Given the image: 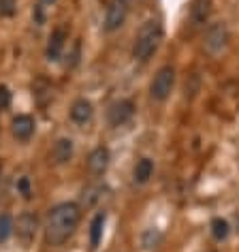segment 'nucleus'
<instances>
[{"label":"nucleus","mask_w":239,"mask_h":252,"mask_svg":"<svg viewBox=\"0 0 239 252\" xmlns=\"http://www.w3.org/2000/svg\"><path fill=\"white\" fill-rule=\"evenodd\" d=\"M81 218V210L77 203H60L47 216L45 239L49 246H62L75 233Z\"/></svg>","instance_id":"obj_1"},{"label":"nucleus","mask_w":239,"mask_h":252,"mask_svg":"<svg viewBox=\"0 0 239 252\" xmlns=\"http://www.w3.org/2000/svg\"><path fill=\"white\" fill-rule=\"evenodd\" d=\"M162 41V26L158 20H148L139 28V32L135 36V45H133V56L135 60L146 62L152 58V54L158 49Z\"/></svg>","instance_id":"obj_2"},{"label":"nucleus","mask_w":239,"mask_h":252,"mask_svg":"<svg viewBox=\"0 0 239 252\" xmlns=\"http://www.w3.org/2000/svg\"><path fill=\"white\" fill-rule=\"evenodd\" d=\"M173 84H175V68L173 66H162L156 77L149 86V94H152L154 100H167L169 94L173 90Z\"/></svg>","instance_id":"obj_3"},{"label":"nucleus","mask_w":239,"mask_h":252,"mask_svg":"<svg viewBox=\"0 0 239 252\" xmlns=\"http://www.w3.org/2000/svg\"><path fill=\"white\" fill-rule=\"evenodd\" d=\"M203 45L209 54H220L226 45H229V28H226L224 22H216L205 30Z\"/></svg>","instance_id":"obj_4"},{"label":"nucleus","mask_w":239,"mask_h":252,"mask_svg":"<svg viewBox=\"0 0 239 252\" xmlns=\"http://www.w3.org/2000/svg\"><path fill=\"white\" fill-rule=\"evenodd\" d=\"M128 17V2L126 0H111L105 13V30L113 32V30L122 28Z\"/></svg>","instance_id":"obj_5"},{"label":"nucleus","mask_w":239,"mask_h":252,"mask_svg":"<svg viewBox=\"0 0 239 252\" xmlns=\"http://www.w3.org/2000/svg\"><path fill=\"white\" fill-rule=\"evenodd\" d=\"M13 231L17 233V237L22 239L24 244H30L36 237V231H39V218L30 212H24L17 222H13Z\"/></svg>","instance_id":"obj_6"},{"label":"nucleus","mask_w":239,"mask_h":252,"mask_svg":"<svg viewBox=\"0 0 239 252\" xmlns=\"http://www.w3.org/2000/svg\"><path fill=\"white\" fill-rule=\"evenodd\" d=\"M133 113H135L133 100H116V103H111L109 109H107V122L111 126H122L133 118Z\"/></svg>","instance_id":"obj_7"},{"label":"nucleus","mask_w":239,"mask_h":252,"mask_svg":"<svg viewBox=\"0 0 239 252\" xmlns=\"http://www.w3.org/2000/svg\"><path fill=\"white\" fill-rule=\"evenodd\" d=\"M66 39H68V30L66 26H56L49 34V41H47V49H45V56L47 60H58L62 49L66 45Z\"/></svg>","instance_id":"obj_8"},{"label":"nucleus","mask_w":239,"mask_h":252,"mask_svg":"<svg viewBox=\"0 0 239 252\" xmlns=\"http://www.w3.org/2000/svg\"><path fill=\"white\" fill-rule=\"evenodd\" d=\"M109 160H111V154L105 146H98L94 148L90 156H88V169H90L92 175H103L109 167Z\"/></svg>","instance_id":"obj_9"},{"label":"nucleus","mask_w":239,"mask_h":252,"mask_svg":"<svg viewBox=\"0 0 239 252\" xmlns=\"http://www.w3.org/2000/svg\"><path fill=\"white\" fill-rule=\"evenodd\" d=\"M11 133H13L17 141H28L30 137L34 135V120L26 116V113L13 118V122H11Z\"/></svg>","instance_id":"obj_10"},{"label":"nucleus","mask_w":239,"mask_h":252,"mask_svg":"<svg viewBox=\"0 0 239 252\" xmlns=\"http://www.w3.org/2000/svg\"><path fill=\"white\" fill-rule=\"evenodd\" d=\"M71 158H73V141L62 137V139L54 143L52 152H49V162H54V165H66Z\"/></svg>","instance_id":"obj_11"},{"label":"nucleus","mask_w":239,"mask_h":252,"mask_svg":"<svg viewBox=\"0 0 239 252\" xmlns=\"http://www.w3.org/2000/svg\"><path fill=\"white\" fill-rule=\"evenodd\" d=\"M94 116V107L90 100L86 98H77L75 103L71 105V120L77 124H88Z\"/></svg>","instance_id":"obj_12"},{"label":"nucleus","mask_w":239,"mask_h":252,"mask_svg":"<svg viewBox=\"0 0 239 252\" xmlns=\"http://www.w3.org/2000/svg\"><path fill=\"white\" fill-rule=\"evenodd\" d=\"M211 13V0H192L190 4V20L194 26H201V24L207 22V17Z\"/></svg>","instance_id":"obj_13"},{"label":"nucleus","mask_w":239,"mask_h":252,"mask_svg":"<svg viewBox=\"0 0 239 252\" xmlns=\"http://www.w3.org/2000/svg\"><path fill=\"white\" fill-rule=\"evenodd\" d=\"M154 175V162L149 160V158H141V160H137V165H135V171H133V178L137 184H146V182L149 180Z\"/></svg>","instance_id":"obj_14"},{"label":"nucleus","mask_w":239,"mask_h":252,"mask_svg":"<svg viewBox=\"0 0 239 252\" xmlns=\"http://www.w3.org/2000/svg\"><path fill=\"white\" fill-rule=\"evenodd\" d=\"M103 229H105V212H98L90 222V246L96 248L103 239Z\"/></svg>","instance_id":"obj_15"},{"label":"nucleus","mask_w":239,"mask_h":252,"mask_svg":"<svg viewBox=\"0 0 239 252\" xmlns=\"http://www.w3.org/2000/svg\"><path fill=\"white\" fill-rule=\"evenodd\" d=\"M229 231H231V226L224 218H213L211 220V235L216 237L218 242H222V239L229 237Z\"/></svg>","instance_id":"obj_16"},{"label":"nucleus","mask_w":239,"mask_h":252,"mask_svg":"<svg viewBox=\"0 0 239 252\" xmlns=\"http://www.w3.org/2000/svg\"><path fill=\"white\" fill-rule=\"evenodd\" d=\"M54 4V0H39L36 2V7H34V22L39 24V26H43L45 24V20H47V11H49V7Z\"/></svg>","instance_id":"obj_17"},{"label":"nucleus","mask_w":239,"mask_h":252,"mask_svg":"<svg viewBox=\"0 0 239 252\" xmlns=\"http://www.w3.org/2000/svg\"><path fill=\"white\" fill-rule=\"evenodd\" d=\"M11 233H13V218L9 214H0V242L9 239Z\"/></svg>","instance_id":"obj_18"},{"label":"nucleus","mask_w":239,"mask_h":252,"mask_svg":"<svg viewBox=\"0 0 239 252\" xmlns=\"http://www.w3.org/2000/svg\"><path fill=\"white\" fill-rule=\"evenodd\" d=\"M160 239H162V235L158 231H154V229H149V231H146L143 233V248H156V246L160 244Z\"/></svg>","instance_id":"obj_19"},{"label":"nucleus","mask_w":239,"mask_h":252,"mask_svg":"<svg viewBox=\"0 0 239 252\" xmlns=\"http://www.w3.org/2000/svg\"><path fill=\"white\" fill-rule=\"evenodd\" d=\"M98 192H103V188H100V186H90V188H86V190H84V203H86V207H90V205L96 203V199L100 197Z\"/></svg>","instance_id":"obj_20"},{"label":"nucleus","mask_w":239,"mask_h":252,"mask_svg":"<svg viewBox=\"0 0 239 252\" xmlns=\"http://www.w3.org/2000/svg\"><path fill=\"white\" fill-rule=\"evenodd\" d=\"M17 11V0H0V17H13Z\"/></svg>","instance_id":"obj_21"},{"label":"nucleus","mask_w":239,"mask_h":252,"mask_svg":"<svg viewBox=\"0 0 239 252\" xmlns=\"http://www.w3.org/2000/svg\"><path fill=\"white\" fill-rule=\"evenodd\" d=\"M11 105V90L7 86H0V109H9Z\"/></svg>","instance_id":"obj_22"},{"label":"nucleus","mask_w":239,"mask_h":252,"mask_svg":"<svg viewBox=\"0 0 239 252\" xmlns=\"http://www.w3.org/2000/svg\"><path fill=\"white\" fill-rule=\"evenodd\" d=\"M17 188L22 190L24 197L30 199V182H28V178H22V180H20V184H17Z\"/></svg>","instance_id":"obj_23"}]
</instances>
